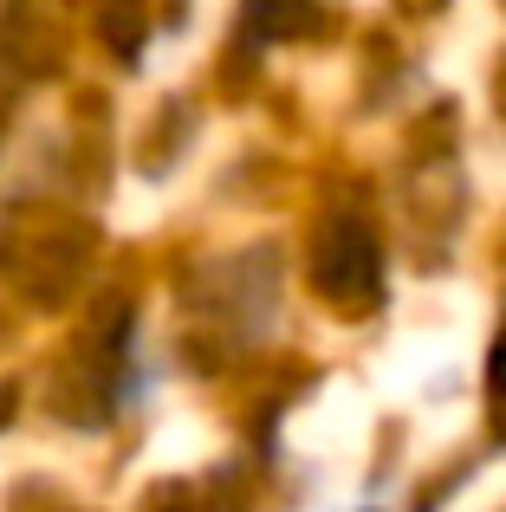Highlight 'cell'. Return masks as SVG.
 I'll return each mask as SVG.
<instances>
[{"label":"cell","mask_w":506,"mask_h":512,"mask_svg":"<svg viewBox=\"0 0 506 512\" xmlns=\"http://www.w3.org/2000/svg\"><path fill=\"white\" fill-rule=\"evenodd\" d=\"M494 389H500V396H506V338L494 344Z\"/></svg>","instance_id":"2"},{"label":"cell","mask_w":506,"mask_h":512,"mask_svg":"<svg viewBox=\"0 0 506 512\" xmlns=\"http://www.w3.org/2000/svg\"><path fill=\"white\" fill-rule=\"evenodd\" d=\"M0 409H13V383H0ZM0 422H7V415H0Z\"/></svg>","instance_id":"3"},{"label":"cell","mask_w":506,"mask_h":512,"mask_svg":"<svg viewBox=\"0 0 506 512\" xmlns=\"http://www.w3.org/2000/svg\"><path fill=\"white\" fill-rule=\"evenodd\" d=\"M318 292L338 305H364L377 299V279H383V260H377V240L364 234V221H331L325 240H318V266H312Z\"/></svg>","instance_id":"1"}]
</instances>
